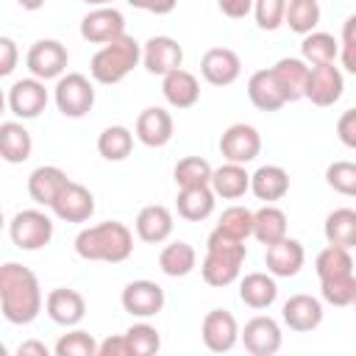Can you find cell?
Instances as JSON below:
<instances>
[{
    "label": "cell",
    "mask_w": 356,
    "mask_h": 356,
    "mask_svg": "<svg viewBox=\"0 0 356 356\" xmlns=\"http://www.w3.org/2000/svg\"><path fill=\"white\" fill-rule=\"evenodd\" d=\"M97 356H131L125 334H114V337H106L103 342H97Z\"/></svg>",
    "instance_id": "obj_49"
},
{
    "label": "cell",
    "mask_w": 356,
    "mask_h": 356,
    "mask_svg": "<svg viewBox=\"0 0 356 356\" xmlns=\"http://www.w3.org/2000/svg\"><path fill=\"white\" fill-rule=\"evenodd\" d=\"M320 295L331 306H339V309L350 306L356 300V275L353 273H342V275L320 278Z\"/></svg>",
    "instance_id": "obj_38"
},
{
    "label": "cell",
    "mask_w": 356,
    "mask_h": 356,
    "mask_svg": "<svg viewBox=\"0 0 356 356\" xmlns=\"http://www.w3.org/2000/svg\"><path fill=\"white\" fill-rule=\"evenodd\" d=\"M325 184L334 192H339L345 197H353L356 195V164L345 161V159L342 161H331L325 167Z\"/></svg>",
    "instance_id": "obj_44"
},
{
    "label": "cell",
    "mask_w": 356,
    "mask_h": 356,
    "mask_svg": "<svg viewBox=\"0 0 356 356\" xmlns=\"http://www.w3.org/2000/svg\"><path fill=\"white\" fill-rule=\"evenodd\" d=\"M339 44V61H342V70L345 72H356V17L350 14L342 25V39H337Z\"/></svg>",
    "instance_id": "obj_46"
},
{
    "label": "cell",
    "mask_w": 356,
    "mask_h": 356,
    "mask_svg": "<svg viewBox=\"0 0 356 356\" xmlns=\"http://www.w3.org/2000/svg\"><path fill=\"white\" fill-rule=\"evenodd\" d=\"M75 253L83 261H108L120 264L134 253V234L120 220H106L89 228H81L75 236Z\"/></svg>",
    "instance_id": "obj_2"
},
{
    "label": "cell",
    "mask_w": 356,
    "mask_h": 356,
    "mask_svg": "<svg viewBox=\"0 0 356 356\" xmlns=\"http://www.w3.org/2000/svg\"><path fill=\"white\" fill-rule=\"evenodd\" d=\"M6 106L17 120H36L47 106V89L39 78H19L6 95Z\"/></svg>",
    "instance_id": "obj_9"
},
{
    "label": "cell",
    "mask_w": 356,
    "mask_h": 356,
    "mask_svg": "<svg viewBox=\"0 0 356 356\" xmlns=\"http://www.w3.org/2000/svg\"><path fill=\"white\" fill-rule=\"evenodd\" d=\"M248 248L242 239H234L222 231H211L206 239V256L200 264V275L209 286H228L239 278L242 264H245Z\"/></svg>",
    "instance_id": "obj_3"
},
{
    "label": "cell",
    "mask_w": 356,
    "mask_h": 356,
    "mask_svg": "<svg viewBox=\"0 0 356 356\" xmlns=\"http://www.w3.org/2000/svg\"><path fill=\"white\" fill-rule=\"evenodd\" d=\"M281 317L284 323L298 331V334H306V331H314L320 323H323V303L314 298V295H306V292H298L292 298H286L284 309H281Z\"/></svg>",
    "instance_id": "obj_21"
},
{
    "label": "cell",
    "mask_w": 356,
    "mask_h": 356,
    "mask_svg": "<svg viewBox=\"0 0 356 356\" xmlns=\"http://www.w3.org/2000/svg\"><path fill=\"white\" fill-rule=\"evenodd\" d=\"M284 8L286 0H253V17L261 31H278L284 25Z\"/></svg>",
    "instance_id": "obj_45"
},
{
    "label": "cell",
    "mask_w": 356,
    "mask_h": 356,
    "mask_svg": "<svg viewBox=\"0 0 356 356\" xmlns=\"http://www.w3.org/2000/svg\"><path fill=\"white\" fill-rule=\"evenodd\" d=\"M3 111H6V92L0 89V114H3Z\"/></svg>",
    "instance_id": "obj_55"
},
{
    "label": "cell",
    "mask_w": 356,
    "mask_h": 356,
    "mask_svg": "<svg viewBox=\"0 0 356 356\" xmlns=\"http://www.w3.org/2000/svg\"><path fill=\"white\" fill-rule=\"evenodd\" d=\"M134 150V134L125 125H108L97 136V153L106 161H122Z\"/></svg>",
    "instance_id": "obj_36"
},
{
    "label": "cell",
    "mask_w": 356,
    "mask_h": 356,
    "mask_svg": "<svg viewBox=\"0 0 356 356\" xmlns=\"http://www.w3.org/2000/svg\"><path fill=\"white\" fill-rule=\"evenodd\" d=\"M17 3H19L22 11H39L44 6V0H17Z\"/></svg>",
    "instance_id": "obj_53"
},
{
    "label": "cell",
    "mask_w": 356,
    "mask_h": 356,
    "mask_svg": "<svg viewBox=\"0 0 356 356\" xmlns=\"http://www.w3.org/2000/svg\"><path fill=\"white\" fill-rule=\"evenodd\" d=\"M211 170H214V167H211L206 159H200V156H184V159L175 164L172 178H175L178 189H181V186H203V184H209V178H211Z\"/></svg>",
    "instance_id": "obj_40"
},
{
    "label": "cell",
    "mask_w": 356,
    "mask_h": 356,
    "mask_svg": "<svg viewBox=\"0 0 356 356\" xmlns=\"http://www.w3.org/2000/svg\"><path fill=\"white\" fill-rule=\"evenodd\" d=\"M136 139L145 145V147H164L170 139H172V131H175V122H172V114L161 106H150L145 108L139 117H136Z\"/></svg>",
    "instance_id": "obj_20"
},
{
    "label": "cell",
    "mask_w": 356,
    "mask_h": 356,
    "mask_svg": "<svg viewBox=\"0 0 356 356\" xmlns=\"http://www.w3.org/2000/svg\"><path fill=\"white\" fill-rule=\"evenodd\" d=\"M239 298L250 309H270L278 298V284L270 273H248L239 281Z\"/></svg>",
    "instance_id": "obj_30"
},
{
    "label": "cell",
    "mask_w": 356,
    "mask_h": 356,
    "mask_svg": "<svg viewBox=\"0 0 356 356\" xmlns=\"http://www.w3.org/2000/svg\"><path fill=\"white\" fill-rule=\"evenodd\" d=\"M217 8H220L225 17H231V19H242V17L250 14L253 0H217Z\"/></svg>",
    "instance_id": "obj_51"
},
{
    "label": "cell",
    "mask_w": 356,
    "mask_h": 356,
    "mask_svg": "<svg viewBox=\"0 0 356 356\" xmlns=\"http://www.w3.org/2000/svg\"><path fill=\"white\" fill-rule=\"evenodd\" d=\"M209 186H211L214 197L236 200V197H242V195L250 189V172L245 170V164L225 161V164H220L217 170H211Z\"/></svg>",
    "instance_id": "obj_24"
},
{
    "label": "cell",
    "mask_w": 356,
    "mask_h": 356,
    "mask_svg": "<svg viewBox=\"0 0 356 356\" xmlns=\"http://www.w3.org/2000/svg\"><path fill=\"white\" fill-rule=\"evenodd\" d=\"M125 3L134 6V8H139V11L156 14V17H164V14H170L178 6V0H125Z\"/></svg>",
    "instance_id": "obj_50"
},
{
    "label": "cell",
    "mask_w": 356,
    "mask_h": 356,
    "mask_svg": "<svg viewBox=\"0 0 356 356\" xmlns=\"http://www.w3.org/2000/svg\"><path fill=\"white\" fill-rule=\"evenodd\" d=\"M200 75L211 86H231L242 75V61L231 47H209L200 58Z\"/></svg>",
    "instance_id": "obj_19"
},
{
    "label": "cell",
    "mask_w": 356,
    "mask_h": 356,
    "mask_svg": "<svg viewBox=\"0 0 356 356\" xmlns=\"http://www.w3.org/2000/svg\"><path fill=\"white\" fill-rule=\"evenodd\" d=\"M161 95L172 108H192L200 100V83L189 70L178 67L161 75Z\"/></svg>",
    "instance_id": "obj_23"
},
{
    "label": "cell",
    "mask_w": 356,
    "mask_h": 356,
    "mask_svg": "<svg viewBox=\"0 0 356 356\" xmlns=\"http://www.w3.org/2000/svg\"><path fill=\"white\" fill-rule=\"evenodd\" d=\"M122 309L131 314V317H139V320H147V317H156L161 309H164V289L156 284V281H147V278H139V281H131L125 284L122 295Z\"/></svg>",
    "instance_id": "obj_12"
},
{
    "label": "cell",
    "mask_w": 356,
    "mask_h": 356,
    "mask_svg": "<svg viewBox=\"0 0 356 356\" xmlns=\"http://www.w3.org/2000/svg\"><path fill=\"white\" fill-rule=\"evenodd\" d=\"M125 33V17L114 6H97L81 19V36L92 44H106Z\"/></svg>",
    "instance_id": "obj_15"
},
{
    "label": "cell",
    "mask_w": 356,
    "mask_h": 356,
    "mask_svg": "<svg viewBox=\"0 0 356 356\" xmlns=\"http://www.w3.org/2000/svg\"><path fill=\"white\" fill-rule=\"evenodd\" d=\"M67 181H70V178H67V172H64L61 167H56V164H42V167H36V170L28 175V195H31V200H33L36 206H47V209H50L53 197L58 195V189H61Z\"/></svg>",
    "instance_id": "obj_27"
},
{
    "label": "cell",
    "mask_w": 356,
    "mask_h": 356,
    "mask_svg": "<svg viewBox=\"0 0 356 356\" xmlns=\"http://www.w3.org/2000/svg\"><path fill=\"white\" fill-rule=\"evenodd\" d=\"M248 192H253L264 203H275L289 192V172L278 164H261L250 175V189Z\"/></svg>",
    "instance_id": "obj_28"
},
{
    "label": "cell",
    "mask_w": 356,
    "mask_h": 356,
    "mask_svg": "<svg viewBox=\"0 0 356 356\" xmlns=\"http://www.w3.org/2000/svg\"><path fill=\"white\" fill-rule=\"evenodd\" d=\"M303 261H306V250L292 236H284V239L267 245V250H264V264H267V273L273 278H292V275H298Z\"/></svg>",
    "instance_id": "obj_17"
},
{
    "label": "cell",
    "mask_w": 356,
    "mask_h": 356,
    "mask_svg": "<svg viewBox=\"0 0 356 356\" xmlns=\"http://www.w3.org/2000/svg\"><path fill=\"white\" fill-rule=\"evenodd\" d=\"M314 273H317V278L353 273V256H350V250L348 248H339V245H325L317 253V259H314Z\"/></svg>",
    "instance_id": "obj_39"
},
{
    "label": "cell",
    "mask_w": 356,
    "mask_h": 356,
    "mask_svg": "<svg viewBox=\"0 0 356 356\" xmlns=\"http://www.w3.org/2000/svg\"><path fill=\"white\" fill-rule=\"evenodd\" d=\"M8 236L19 250H42L53 239V220L42 209H22L11 217Z\"/></svg>",
    "instance_id": "obj_6"
},
{
    "label": "cell",
    "mask_w": 356,
    "mask_h": 356,
    "mask_svg": "<svg viewBox=\"0 0 356 356\" xmlns=\"http://www.w3.org/2000/svg\"><path fill=\"white\" fill-rule=\"evenodd\" d=\"M19 64V47L11 36H0V78L11 75Z\"/></svg>",
    "instance_id": "obj_47"
},
{
    "label": "cell",
    "mask_w": 356,
    "mask_h": 356,
    "mask_svg": "<svg viewBox=\"0 0 356 356\" xmlns=\"http://www.w3.org/2000/svg\"><path fill=\"white\" fill-rule=\"evenodd\" d=\"M250 236H256L264 248L278 242V239H284L286 236V214L278 206L264 203L259 211H253V231H250Z\"/></svg>",
    "instance_id": "obj_32"
},
{
    "label": "cell",
    "mask_w": 356,
    "mask_h": 356,
    "mask_svg": "<svg viewBox=\"0 0 356 356\" xmlns=\"http://www.w3.org/2000/svg\"><path fill=\"white\" fill-rule=\"evenodd\" d=\"M56 106L64 117L70 120H81L92 111L95 106V86L86 75L81 72H64L56 78V89H53Z\"/></svg>",
    "instance_id": "obj_5"
},
{
    "label": "cell",
    "mask_w": 356,
    "mask_h": 356,
    "mask_svg": "<svg viewBox=\"0 0 356 356\" xmlns=\"http://www.w3.org/2000/svg\"><path fill=\"white\" fill-rule=\"evenodd\" d=\"M337 136L345 147H356V108H345L337 120Z\"/></svg>",
    "instance_id": "obj_48"
},
{
    "label": "cell",
    "mask_w": 356,
    "mask_h": 356,
    "mask_svg": "<svg viewBox=\"0 0 356 356\" xmlns=\"http://www.w3.org/2000/svg\"><path fill=\"white\" fill-rule=\"evenodd\" d=\"M44 312L47 317L56 323V325H64V328H72L83 320L86 314V300L78 289H70V286H56L47 292L44 298Z\"/></svg>",
    "instance_id": "obj_18"
},
{
    "label": "cell",
    "mask_w": 356,
    "mask_h": 356,
    "mask_svg": "<svg viewBox=\"0 0 356 356\" xmlns=\"http://www.w3.org/2000/svg\"><path fill=\"white\" fill-rule=\"evenodd\" d=\"M31 153H33L31 131L17 120L0 122V159L8 164H22L31 159Z\"/></svg>",
    "instance_id": "obj_26"
},
{
    "label": "cell",
    "mask_w": 356,
    "mask_h": 356,
    "mask_svg": "<svg viewBox=\"0 0 356 356\" xmlns=\"http://www.w3.org/2000/svg\"><path fill=\"white\" fill-rule=\"evenodd\" d=\"M248 97L259 111H278L281 106H286V100H284L270 67L267 70H256L248 78Z\"/></svg>",
    "instance_id": "obj_31"
},
{
    "label": "cell",
    "mask_w": 356,
    "mask_h": 356,
    "mask_svg": "<svg viewBox=\"0 0 356 356\" xmlns=\"http://www.w3.org/2000/svg\"><path fill=\"white\" fill-rule=\"evenodd\" d=\"M220 153L225 161L248 164L261 153V134L248 122H234L220 136Z\"/></svg>",
    "instance_id": "obj_10"
},
{
    "label": "cell",
    "mask_w": 356,
    "mask_h": 356,
    "mask_svg": "<svg viewBox=\"0 0 356 356\" xmlns=\"http://www.w3.org/2000/svg\"><path fill=\"white\" fill-rule=\"evenodd\" d=\"M339 56V44H337V36L334 33H325V31H309L300 42V58L309 64V67H317V64H331L337 61Z\"/></svg>",
    "instance_id": "obj_34"
},
{
    "label": "cell",
    "mask_w": 356,
    "mask_h": 356,
    "mask_svg": "<svg viewBox=\"0 0 356 356\" xmlns=\"http://www.w3.org/2000/svg\"><path fill=\"white\" fill-rule=\"evenodd\" d=\"M0 356H8V348H6L3 342H0Z\"/></svg>",
    "instance_id": "obj_56"
},
{
    "label": "cell",
    "mask_w": 356,
    "mask_h": 356,
    "mask_svg": "<svg viewBox=\"0 0 356 356\" xmlns=\"http://www.w3.org/2000/svg\"><path fill=\"white\" fill-rule=\"evenodd\" d=\"M125 339H128L131 356H153L161 348V337L150 323H134L125 331Z\"/></svg>",
    "instance_id": "obj_43"
},
{
    "label": "cell",
    "mask_w": 356,
    "mask_h": 356,
    "mask_svg": "<svg viewBox=\"0 0 356 356\" xmlns=\"http://www.w3.org/2000/svg\"><path fill=\"white\" fill-rule=\"evenodd\" d=\"M281 95L286 103L303 100V86H306V75H309V64L303 58H278L270 67Z\"/></svg>",
    "instance_id": "obj_25"
},
{
    "label": "cell",
    "mask_w": 356,
    "mask_h": 356,
    "mask_svg": "<svg viewBox=\"0 0 356 356\" xmlns=\"http://www.w3.org/2000/svg\"><path fill=\"white\" fill-rule=\"evenodd\" d=\"M195 264H197L195 248H192L189 242H181V239L164 245L161 253H159V267H161V273L170 275V278H184V275H189V273L195 270Z\"/></svg>",
    "instance_id": "obj_33"
},
{
    "label": "cell",
    "mask_w": 356,
    "mask_h": 356,
    "mask_svg": "<svg viewBox=\"0 0 356 356\" xmlns=\"http://www.w3.org/2000/svg\"><path fill=\"white\" fill-rule=\"evenodd\" d=\"M42 286L31 267L19 261L0 264V312L11 325H28L42 312Z\"/></svg>",
    "instance_id": "obj_1"
},
{
    "label": "cell",
    "mask_w": 356,
    "mask_h": 356,
    "mask_svg": "<svg viewBox=\"0 0 356 356\" xmlns=\"http://www.w3.org/2000/svg\"><path fill=\"white\" fill-rule=\"evenodd\" d=\"M320 3L317 0H286L284 8V25H289V31L306 36L309 31H317L320 25Z\"/></svg>",
    "instance_id": "obj_37"
},
{
    "label": "cell",
    "mask_w": 356,
    "mask_h": 356,
    "mask_svg": "<svg viewBox=\"0 0 356 356\" xmlns=\"http://www.w3.org/2000/svg\"><path fill=\"white\" fill-rule=\"evenodd\" d=\"M3 225H6V217H3V209H0V231H3Z\"/></svg>",
    "instance_id": "obj_57"
},
{
    "label": "cell",
    "mask_w": 356,
    "mask_h": 356,
    "mask_svg": "<svg viewBox=\"0 0 356 356\" xmlns=\"http://www.w3.org/2000/svg\"><path fill=\"white\" fill-rule=\"evenodd\" d=\"M139 61H142V44H139L134 36L122 33V36H117V39L100 44V50H97V53L92 56V61H89V72H92V78H95L97 83L114 86V83H120Z\"/></svg>",
    "instance_id": "obj_4"
},
{
    "label": "cell",
    "mask_w": 356,
    "mask_h": 356,
    "mask_svg": "<svg viewBox=\"0 0 356 356\" xmlns=\"http://www.w3.org/2000/svg\"><path fill=\"white\" fill-rule=\"evenodd\" d=\"M175 209L178 217L189 220V222H200L206 217H211L214 211V192L209 184L203 186H181L178 197H175Z\"/></svg>",
    "instance_id": "obj_29"
},
{
    "label": "cell",
    "mask_w": 356,
    "mask_h": 356,
    "mask_svg": "<svg viewBox=\"0 0 356 356\" xmlns=\"http://www.w3.org/2000/svg\"><path fill=\"white\" fill-rule=\"evenodd\" d=\"M172 225H175V222H172V211H170L167 206H161V203H153V206L139 209L136 222H134L136 236H139L142 242H147V245H161V242H167L170 234H172Z\"/></svg>",
    "instance_id": "obj_22"
},
{
    "label": "cell",
    "mask_w": 356,
    "mask_h": 356,
    "mask_svg": "<svg viewBox=\"0 0 356 356\" xmlns=\"http://www.w3.org/2000/svg\"><path fill=\"white\" fill-rule=\"evenodd\" d=\"M200 339L211 353H225L239 342V323L228 309H211L200 323Z\"/></svg>",
    "instance_id": "obj_13"
},
{
    "label": "cell",
    "mask_w": 356,
    "mask_h": 356,
    "mask_svg": "<svg viewBox=\"0 0 356 356\" xmlns=\"http://www.w3.org/2000/svg\"><path fill=\"white\" fill-rule=\"evenodd\" d=\"M217 231L245 242L250 236V231H253V211L245 209V206H228L217 220Z\"/></svg>",
    "instance_id": "obj_41"
},
{
    "label": "cell",
    "mask_w": 356,
    "mask_h": 356,
    "mask_svg": "<svg viewBox=\"0 0 356 356\" xmlns=\"http://www.w3.org/2000/svg\"><path fill=\"white\" fill-rule=\"evenodd\" d=\"M342 92H345V75L334 61L309 67L306 86H303V97L309 103H314L320 108H328L342 97Z\"/></svg>",
    "instance_id": "obj_7"
},
{
    "label": "cell",
    "mask_w": 356,
    "mask_h": 356,
    "mask_svg": "<svg viewBox=\"0 0 356 356\" xmlns=\"http://www.w3.org/2000/svg\"><path fill=\"white\" fill-rule=\"evenodd\" d=\"M17 353L19 356H50V348L44 342H39V339H28V342H22L17 348Z\"/></svg>",
    "instance_id": "obj_52"
},
{
    "label": "cell",
    "mask_w": 356,
    "mask_h": 356,
    "mask_svg": "<svg viewBox=\"0 0 356 356\" xmlns=\"http://www.w3.org/2000/svg\"><path fill=\"white\" fill-rule=\"evenodd\" d=\"M239 339L245 345L248 353L253 356H273L281 350V325L267 317V314H256L245 323V328L239 331Z\"/></svg>",
    "instance_id": "obj_14"
},
{
    "label": "cell",
    "mask_w": 356,
    "mask_h": 356,
    "mask_svg": "<svg viewBox=\"0 0 356 356\" xmlns=\"http://www.w3.org/2000/svg\"><path fill=\"white\" fill-rule=\"evenodd\" d=\"M50 211H53L58 220H64V222H86V220L95 214V195H92L83 184L67 181V184L58 189V195L53 197Z\"/></svg>",
    "instance_id": "obj_11"
},
{
    "label": "cell",
    "mask_w": 356,
    "mask_h": 356,
    "mask_svg": "<svg viewBox=\"0 0 356 356\" xmlns=\"http://www.w3.org/2000/svg\"><path fill=\"white\" fill-rule=\"evenodd\" d=\"M53 353L56 356H97V339L83 331V328H75L70 334H64L56 345H53Z\"/></svg>",
    "instance_id": "obj_42"
},
{
    "label": "cell",
    "mask_w": 356,
    "mask_h": 356,
    "mask_svg": "<svg viewBox=\"0 0 356 356\" xmlns=\"http://www.w3.org/2000/svg\"><path fill=\"white\" fill-rule=\"evenodd\" d=\"M142 64L150 75H167L184 64V47L172 36H150L142 44Z\"/></svg>",
    "instance_id": "obj_16"
},
{
    "label": "cell",
    "mask_w": 356,
    "mask_h": 356,
    "mask_svg": "<svg viewBox=\"0 0 356 356\" xmlns=\"http://www.w3.org/2000/svg\"><path fill=\"white\" fill-rule=\"evenodd\" d=\"M67 64H70V53L58 39H39L31 44V50L25 56L28 72L39 81H53V78L64 75Z\"/></svg>",
    "instance_id": "obj_8"
},
{
    "label": "cell",
    "mask_w": 356,
    "mask_h": 356,
    "mask_svg": "<svg viewBox=\"0 0 356 356\" xmlns=\"http://www.w3.org/2000/svg\"><path fill=\"white\" fill-rule=\"evenodd\" d=\"M86 6H92V8H97V6H111V0H83Z\"/></svg>",
    "instance_id": "obj_54"
},
{
    "label": "cell",
    "mask_w": 356,
    "mask_h": 356,
    "mask_svg": "<svg viewBox=\"0 0 356 356\" xmlns=\"http://www.w3.org/2000/svg\"><path fill=\"white\" fill-rule=\"evenodd\" d=\"M323 234H325L328 245H339V248L350 250L356 245V211L353 209H334V211H328Z\"/></svg>",
    "instance_id": "obj_35"
}]
</instances>
